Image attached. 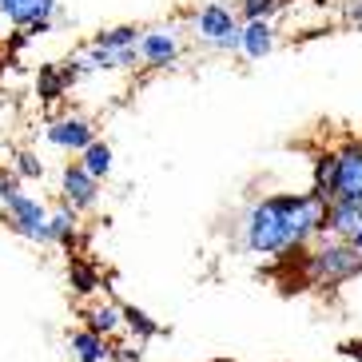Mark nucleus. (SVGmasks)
<instances>
[{"label": "nucleus", "mask_w": 362, "mask_h": 362, "mask_svg": "<svg viewBox=\"0 0 362 362\" xmlns=\"http://www.w3.org/2000/svg\"><path fill=\"white\" fill-rule=\"evenodd\" d=\"M239 48H243L251 60H263V56L275 48V28H271V21H247V24H239Z\"/></svg>", "instance_id": "10"}, {"label": "nucleus", "mask_w": 362, "mask_h": 362, "mask_svg": "<svg viewBox=\"0 0 362 362\" xmlns=\"http://www.w3.org/2000/svg\"><path fill=\"white\" fill-rule=\"evenodd\" d=\"M72 283H76V291H80V295H92V291H96V271H88V267L76 263L72 267Z\"/></svg>", "instance_id": "21"}, {"label": "nucleus", "mask_w": 362, "mask_h": 362, "mask_svg": "<svg viewBox=\"0 0 362 362\" xmlns=\"http://www.w3.org/2000/svg\"><path fill=\"white\" fill-rule=\"evenodd\" d=\"M0 16L16 28H28L33 36H44L52 28L56 0H0Z\"/></svg>", "instance_id": "4"}, {"label": "nucleus", "mask_w": 362, "mask_h": 362, "mask_svg": "<svg viewBox=\"0 0 362 362\" xmlns=\"http://www.w3.org/2000/svg\"><path fill=\"white\" fill-rule=\"evenodd\" d=\"M136 40H139V28H136V24H119V28H107V33H100L92 44L119 52V48H136Z\"/></svg>", "instance_id": "16"}, {"label": "nucleus", "mask_w": 362, "mask_h": 362, "mask_svg": "<svg viewBox=\"0 0 362 362\" xmlns=\"http://www.w3.org/2000/svg\"><path fill=\"white\" fill-rule=\"evenodd\" d=\"M16 175H21V180H40L44 163L36 160L33 151H16Z\"/></svg>", "instance_id": "20"}, {"label": "nucleus", "mask_w": 362, "mask_h": 362, "mask_svg": "<svg viewBox=\"0 0 362 362\" xmlns=\"http://www.w3.org/2000/svg\"><path fill=\"white\" fill-rule=\"evenodd\" d=\"M0 207L8 211V227L16 235L33 239V243H52L48 239V211H44V203L24 195L21 180L8 175V171H0Z\"/></svg>", "instance_id": "3"}, {"label": "nucleus", "mask_w": 362, "mask_h": 362, "mask_svg": "<svg viewBox=\"0 0 362 362\" xmlns=\"http://www.w3.org/2000/svg\"><path fill=\"white\" fill-rule=\"evenodd\" d=\"M48 239L52 243H64V247L76 243V211L72 207H60V211L48 215Z\"/></svg>", "instance_id": "14"}, {"label": "nucleus", "mask_w": 362, "mask_h": 362, "mask_svg": "<svg viewBox=\"0 0 362 362\" xmlns=\"http://www.w3.org/2000/svg\"><path fill=\"white\" fill-rule=\"evenodd\" d=\"M139 358H144V354H139V342L136 346H132V342L128 346H112V362H139Z\"/></svg>", "instance_id": "22"}, {"label": "nucleus", "mask_w": 362, "mask_h": 362, "mask_svg": "<svg viewBox=\"0 0 362 362\" xmlns=\"http://www.w3.org/2000/svg\"><path fill=\"white\" fill-rule=\"evenodd\" d=\"M279 8H283V0H243V4H239L243 21H271Z\"/></svg>", "instance_id": "19"}, {"label": "nucleus", "mask_w": 362, "mask_h": 362, "mask_svg": "<svg viewBox=\"0 0 362 362\" xmlns=\"http://www.w3.org/2000/svg\"><path fill=\"white\" fill-rule=\"evenodd\" d=\"M351 21L362 28V0H354V4H351Z\"/></svg>", "instance_id": "23"}, {"label": "nucleus", "mask_w": 362, "mask_h": 362, "mask_svg": "<svg viewBox=\"0 0 362 362\" xmlns=\"http://www.w3.org/2000/svg\"><path fill=\"white\" fill-rule=\"evenodd\" d=\"M119 319H124V327L136 330L139 339H156V334H160V327H156L144 310H136V307H119Z\"/></svg>", "instance_id": "18"}, {"label": "nucleus", "mask_w": 362, "mask_h": 362, "mask_svg": "<svg viewBox=\"0 0 362 362\" xmlns=\"http://www.w3.org/2000/svg\"><path fill=\"white\" fill-rule=\"evenodd\" d=\"M80 168H84L92 180H107V171H112V148L100 144V139H92V144L80 151Z\"/></svg>", "instance_id": "12"}, {"label": "nucleus", "mask_w": 362, "mask_h": 362, "mask_svg": "<svg viewBox=\"0 0 362 362\" xmlns=\"http://www.w3.org/2000/svg\"><path fill=\"white\" fill-rule=\"evenodd\" d=\"M192 24H195V36L207 40V44H215L219 36H227V33L239 28V21H235V12L227 8V4H203V8L195 12Z\"/></svg>", "instance_id": "9"}, {"label": "nucleus", "mask_w": 362, "mask_h": 362, "mask_svg": "<svg viewBox=\"0 0 362 362\" xmlns=\"http://www.w3.org/2000/svg\"><path fill=\"white\" fill-rule=\"evenodd\" d=\"M303 255V279H307L310 287H342V283H351V279L362 275V251L351 243V239H334V235H322L319 247H303L298 251Z\"/></svg>", "instance_id": "2"}, {"label": "nucleus", "mask_w": 362, "mask_h": 362, "mask_svg": "<svg viewBox=\"0 0 362 362\" xmlns=\"http://www.w3.org/2000/svg\"><path fill=\"white\" fill-rule=\"evenodd\" d=\"M334 175H339V160H334V151H319V156H315V187H310V192L334 199Z\"/></svg>", "instance_id": "13"}, {"label": "nucleus", "mask_w": 362, "mask_h": 362, "mask_svg": "<svg viewBox=\"0 0 362 362\" xmlns=\"http://www.w3.org/2000/svg\"><path fill=\"white\" fill-rule=\"evenodd\" d=\"M84 322H88V330H96V334H112V330H119L124 327V319H119V307H112V303H100V307H92L84 315Z\"/></svg>", "instance_id": "15"}, {"label": "nucleus", "mask_w": 362, "mask_h": 362, "mask_svg": "<svg viewBox=\"0 0 362 362\" xmlns=\"http://www.w3.org/2000/svg\"><path fill=\"white\" fill-rule=\"evenodd\" d=\"M339 175H334V199L362 203V139H351L346 148L334 151Z\"/></svg>", "instance_id": "5"}, {"label": "nucleus", "mask_w": 362, "mask_h": 362, "mask_svg": "<svg viewBox=\"0 0 362 362\" xmlns=\"http://www.w3.org/2000/svg\"><path fill=\"white\" fill-rule=\"evenodd\" d=\"M68 346H72L76 362H112V346L104 342V334H96V330H72L68 334Z\"/></svg>", "instance_id": "11"}, {"label": "nucleus", "mask_w": 362, "mask_h": 362, "mask_svg": "<svg viewBox=\"0 0 362 362\" xmlns=\"http://www.w3.org/2000/svg\"><path fill=\"white\" fill-rule=\"evenodd\" d=\"M68 84H72V80L64 76V68H44V72H40V84H36V88H40L44 100H60Z\"/></svg>", "instance_id": "17"}, {"label": "nucleus", "mask_w": 362, "mask_h": 362, "mask_svg": "<svg viewBox=\"0 0 362 362\" xmlns=\"http://www.w3.org/2000/svg\"><path fill=\"white\" fill-rule=\"evenodd\" d=\"M136 56H139V64H148V68H168L180 60V36L171 28H148V33L139 28Z\"/></svg>", "instance_id": "6"}, {"label": "nucleus", "mask_w": 362, "mask_h": 362, "mask_svg": "<svg viewBox=\"0 0 362 362\" xmlns=\"http://www.w3.org/2000/svg\"><path fill=\"white\" fill-rule=\"evenodd\" d=\"M330 199L319 192L298 195H267L251 203L243 219V243L251 255H291L303 251L310 239L327 235Z\"/></svg>", "instance_id": "1"}, {"label": "nucleus", "mask_w": 362, "mask_h": 362, "mask_svg": "<svg viewBox=\"0 0 362 362\" xmlns=\"http://www.w3.org/2000/svg\"><path fill=\"white\" fill-rule=\"evenodd\" d=\"M60 195H64V207H72L76 215L96 207V195H100V180H92L80 163H68L64 175H60Z\"/></svg>", "instance_id": "7"}, {"label": "nucleus", "mask_w": 362, "mask_h": 362, "mask_svg": "<svg viewBox=\"0 0 362 362\" xmlns=\"http://www.w3.org/2000/svg\"><path fill=\"white\" fill-rule=\"evenodd\" d=\"M96 139V128H92V119L84 116H60L48 124V144H56V148H64V151H80L88 148Z\"/></svg>", "instance_id": "8"}]
</instances>
